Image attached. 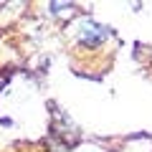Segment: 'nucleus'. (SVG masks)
Listing matches in <instances>:
<instances>
[{
	"label": "nucleus",
	"mask_w": 152,
	"mask_h": 152,
	"mask_svg": "<svg viewBox=\"0 0 152 152\" xmlns=\"http://www.w3.org/2000/svg\"><path fill=\"white\" fill-rule=\"evenodd\" d=\"M74 36L79 41V46H84V48H102L112 38V31L94 18H79L74 23Z\"/></svg>",
	"instance_id": "f257e3e1"
}]
</instances>
